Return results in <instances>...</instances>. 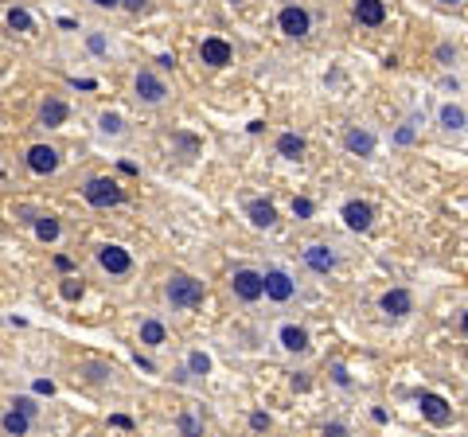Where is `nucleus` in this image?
<instances>
[{
    "instance_id": "11",
    "label": "nucleus",
    "mask_w": 468,
    "mask_h": 437,
    "mask_svg": "<svg viewBox=\"0 0 468 437\" xmlns=\"http://www.w3.org/2000/svg\"><path fill=\"white\" fill-rule=\"evenodd\" d=\"M378 304H383L386 316H406V312H414V297H410L406 289H386Z\"/></svg>"
},
{
    "instance_id": "19",
    "label": "nucleus",
    "mask_w": 468,
    "mask_h": 437,
    "mask_svg": "<svg viewBox=\"0 0 468 437\" xmlns=\"http://www.w3.org/2000/svg\"><path fill=\"white\" fill-rule=\"evenodd\" d=\"M277 152H281L285 160H297L304 152V137H297V133H281L277 137Z\"/></svg>"
},
{
    "instance_id": "17",
    "label": "nucleus",
    "mask_w": 468,
    "mask_h": 437,
    "mask_svg": "<svg viewBox=\"0 0 468 437\" xmlns=\"http://www.w3.org/2000/svg\"><path fill=\"white\" fill-rule=\"evenodd\" d=\"M281 347L285 352H309V332L297 324H285L281 328Z\"/></svg>"
},
{
    "instance_id": "40",
    "label": "nucleus",
    "mask_w": 468,
    "mask_h": 437,
    "mask_svg": "<svg viewBox=\"0 0 468 437\" xmlns=\"http://www.w3.org/2000/svg\"><path fill=\"white\" fill-rule=\"evenodd\" d=\"M460 328H464V332H468V312H464V320H460Z\"/></svg>"
},
{
    "instance_id": "35",
    "label": "nucleus",
    "mask_w": 468,
    "mask_h": 437,
    "mask_svg": "<svg viewBox=\"0 0 468 437\" xmlns=\"http://www.w3.org/2000/svg\"><path fill=\"white\" fill-rule=\"evenodd\" d=\"M394 141H398V144H410V141H414V129H410V125H402L398 133H394Z\"/></svg>"
},
{
    "instance_id": "25",
    "label": "nucleus",
    "mask_w": 468,
    "mask_h": 437,
    "mask_svg": "<svg viewBox=\"0 0 468 437\" xmlns=\"http://www.w3.org/2000/svg\"><path fill=\"white\" fill-rule=\"evenodd\" d=\"M58 293L67 297V301H82L86 285H82V281H78V278H67V281H63V285H58Z\"/></svg>"
},
{
    "instance_id": "2",
    "label": "nucleus",
    "mask_w": 468,
    "mask_h": 437,
    "mask_svg": "<svg viewBox=\"0 0 468 437\" xmlns=\"http://www.w3.org/2000/svg\"><path fill=\"white\" fill-rule=\"evenodd\" d=\"M230 289L238 301H258V297H266V273H258V269H238L230 278Z\"/></svg>"
},
{
    "instance_id": "27",
    "label": "nucleus",
    "mask_w": 468,
    "mask_h": 437,
    "mask_svg": "<svg viewBox=\"0 0 468 437\" xmlns=\"http://www.w3.org/2000/svg\"><path fill=\"white\" fill-rule=\"evenodd\" d=\"M187 367H192L195 375H207V371H211V359H207L203 352H192V355H187Z\"/></svg>"
},
{
    "instance_id": "14",
    "label": "nucleus",
    "mask_w": 468,
    "mask_h": 437,
    "mask_svg": "<svg viewBox=\"0 0 468 437\" xmlns=\"http://www.w3.org/2000/svg\"><path fill=\"white\" fill-rule=\"evenodd\" d=\"M343 144H347V152H355V156H371V152H375V133H367V129H347Z\"/></svg>"
},
{
    "instance_id": "21",
    "label": "nucleus",
    "mask_w": 468,
    "mask_h": 437,
    "mask_svg": "<svg viewBox=\"0 0 468 437\" xmlns=\"http://www.w3.org/2000/svg\"><path fill=\"white\" fill-rule=\"evenodd\" d=\"M141 344H149V347L164 344V324L160 320H144L141 324Z\"/></svg>"
},
{
    "instance_id": "38",
    "label": "nucleus",
    "mask_w": 468,
    "mask_h": 437,
    "mask_svg": "<svg viewBox=\"0 0 468 437\" xmlns=\"http://www.w3.org/2000/svg\"><path fill=\"white\" fill-rule=\"evenodd\" d=\"M121 8H129V12H141V8H144V0H121Z\"/></svg>"
},
{
    "instance_id": "6",
    "label": "nucleus",
    "mask_w": 468,
    "mask_h": 437,
    "mask_svg": "<svg viewBox=\"0 0 468 437\" xmlns=\"http://www.w3.org/2000/svg\"><path fill=\"white\" fill-rule=\"evenodd\" d=\"M292 293H297V285H292L289 273H285V269H269V273H266V297H269V301L285 304Z\"/></svg>"
},
{
    "instance_id": "12",
    "label": "nucleus",
    "mask_w": 468,
    "mask_h": 437,
    "mask_svg": "<svg viewBox=\"0 0 468 437\" xmlns=\"http://www.w3.org/2000/svg\"><path fill=\"white\" fill-rule=\"evenodd\" d=\"M421 414H426L433 426H449V418H452L449 402H445L441 395H421Z\"/></svg>"
},
{
    "instance_id": "23",
    "label": "nucleus",
    "mask_w": 468,
    "mask_h": 437,
    "mask_svg": "<svg viewBox=\"0 0 468 437\" xmlns=\"http://www.w3.org/2000/svg\"><path fill=\"white\" fill-rule=\"evenodd\" d=\"M441 125L445 129H464V109H460V106H445L441 109Z\"/></svg>"
},
{
    "instance_id": "37",
    "label": "nucleus",
    "mask_w": 468,
    "mask_h": 437,
    "mask_svg": "<svg viewBox=\"0 0 468 437\" xmlns=\"http://www.w3.org/2000/svg\"><path fill=\"white\" fill-rule=\"evenodd\" d=\"M90 51H94V55H101V51H106V39H101V35H90Z\"/></svg>"
},
{
    "instance_id": "10",
    "label": "nucleus",
    "mask_w": 468,
    "mask_h": 437,
    "mask_svg": "<svg viewBox=\"0 0 468 437\" xmlns=\"http://www.w3.org/2000/svg\"><path fill=\"white\" fill-rule=\"evenodd\" d=\"M343 223H347L351 230H367L371 223H375V211H371V203L351 199V203H343Z\"/></svg>"
},
{
    "instance_id": "36",
    "label": "nucleus",
    "mask_w": 468,
    "mask_h": 437,
    "mask_svg": "<svg viewBox=\"0 0 468 437\" xmlns=\"http://www.w3.org/2000/svg\"><path fill=\"white\" fill-rule=\"evenodd\" d=\"M332 378H335V383H340V387H347V383H351V375H347V371H343V367H332Z\"/></svg>"
},
{
    "instance_id": "39",
    "label": "nucleus",
    "mask_w": 468,
    "mask_h": 437,
    "mask_svg": "<svg viewBox=\"0 0 468 437\" xmlns=\"http://www.w3.org/2000/svg\"><path fill=\"white\" fill-rule=\"evenodd\" d=\"M94 4H98V8H117L121 0H94Z\"/></svg>"
},
{
    "instance_id": "1",
    "label": "nucleus",
    "mask_w": 468,
    "mask_h": 437,
    "mask_svg": "<svg viewBox=\"0 0 468 437\" xmlns=\"http://www.w3.org/2000/svg\"><path fill=\"white\" fill-rule=\"evenodd\" d=\"M164 293H168V301H172V309H195V304L203 301V281H195L192 273H172Z\"/></svg>"
},
{
    "instance_id": "8",
    "label": "nucleus",
    "mask_w": 468,
    "mask_h": 437,
    "mask_svg": "<svg viewBox=\"0 0 468 437\" xmlns=\"http://www.w3.org/2000/svg\"><path fill=\"white\" fill-rule=\"evenodd\" d=\"M27 168L47 176V172L58 168V152L51 149V144H32V149H27Z\"/></svg>"
},
{
    "instance_id": "42",
    "label": "nucleus",
    "mask_w": 468,
    "mask_h": 437,
    "mask_svg": "<svg viewBox=\"0 0 468 437\" xmlns=\"http://www.w3.org/2000/svg\"><path fill=\"white\" fill-rule=\"evenodd\" d=\"M441 4H457V0H441Z\"/></svg>"
},
{
    "instance_id": "26",
    "label": "nucleus",
    "mask_w": 468,
    "mask_h": 437,
    "mask_svg": "<svg viewBox=\"0 0 468 437\" xmlns=\"http://www.w3.org/2000/svg\"><path fill=\"white\" fill-rule=\"evenodd\" d=\"M176 426H180V437H203V426L192 418V414H180V421H176Z\"/></svg>"
},
{
    "instance_id": "28",
    "label": "nucleus",
    "mask_w": 468,
    "mask_h": 437,
    "mask_svg": "<svg viewBox=\"0 0 468 437\" xmlns=\"http://www.w3.org/2000/svg\"><path fill=\"white\" fill-rule=\"evenodd\" d=\"M101 133H121V118L117 113H101Z\"/></svg>"
},
{
    "instance_id": "31",
    "label": "nucleus",
    "mask_w": 468,
    "mask_h": 437,
    "mask_svg": "<svg viewBox=\"0 0 468 437\" xmlns=\"http://www.w3.org/2000/svg\"><path fill=\"white\" fill-rule=\"evenodd\" d=\"M250 426H254V429H269V414L254 410V414H250Z\"/></svg>"
},
{
    "instance_id": "20",
    "label": "nucleus",
    "mask_w": 468,
    "mask_h": 437,
    "mask_svg": "<svg viewBox=\"0 0 468 437\" xmlns=\"http://www.w3.org/2000/svg\"><path fill=\"white\" fill-rule=\"evenodd\" d=\"M27 421H32V418H27V414H20L16 406H12V410L4 414V433H8V437H24L27 433Z\"/></svg>"
},
{
    "instance_id": "41",
    "label": "nucleus",
    "mask_w": 468,
    "mask_h": 437,
    "mask_svg": "<svg viewBox=\"0 0 468 437\" xmlns=\"http://www.w3.org/2000/svg\"><path fill=\"white\" fill-rule=\"evenodd\" d=\"M226 4H242V0H226Z\"/></svg>"
},
{
    "instance_id": "15",
    "label": "nucleus",
    "mask_w": 468,
    "mask_h": 437,
    "mask_svg": "<svg viewBox=\"0 0 468 437\" xmlns=\"http://www.w3.org/2000/svg\"><path fill=\"white\" fill-rule=\"evenodd\" d=\"M67 113H70V109H67V101L47 98V101H43V109H39V121H43L47 129H58L63 121H67Z\"/></svg>"
},
{
    "instance_id": "32",
    "label": "nucleus",
    "mask_w": 468,
    "mask_h": 437,
    "mask_svg": "<svg viewBox=\"0 0 468 437\" xmlns=\"http://www.w3.org/2000/svg\"><path fill=\"white\" fill-rule=\"evenodd\" d=\"M35 395H55V383H51V378H39V383H35Z\"/></svg>"
},
{
    "instance_id": "16",
    "label": "nucleus",
    "mask_w": 468,
    "mask_h": 437,
    "mask_svg": "<svg viewBox=\"0 0 468 437\" xmlns=\"http://www.w3.org/2000/svg\"><path fill=\"white\" fill-rule=\"evenodd\" d=\"M246 215H250L254 227H273V223H277V207H273V203H266V199H254L250 207H246Z\"/></svg>"
},
{
    "instance_id": "18",
    "label": "nucleus",
    "mask_w": 468,
    "mask_h": 437,
    "mask_svg": "<svg viewBox=\"0 0 468 437\" xmlns=\"http://www.w3.org/2000/svg\"><path fill=\"white\" fill-rule=\"evenodd\" d=\"M304 261H309L316 273H332V266H335V254L328 250V246H309L304 250Z\"/></svg>"
},
{
    "instance_id": "33",
    "label": "nucleus",
    "mask_w": 468,
    "mask_h": 437,
    "mask_svg": "<svg viewBox=\"0 0 468 437\" xmlns=\"http://www.w3.org/2000/svg\"><path fill=\"white\" fill-rule=\"evenodd\" d=\"M324 437H347V426H340V421H332V426H324Z\"/></svg>"
},
{
    "instance_id": "4",
    "label": "nucleus",
    "mask_w": 468,
    "mask_h": 437,
    "mask_svg": "<svg viewBox=\"0 0 468 437\" xmlns=\"http://www.w3.org/2000/svg\"><path fill=\"white\" fill-rule=\"evenodd\" d=\"M277 24H281V32L289 35V39H301V35H309L312 20L304 8H297V4H289V8H281V16H277Z\"/></svg>"
},
{
    "instance_id": "24",
    "label": "nucleus",
    "mask_w": 468,
    "mask_h": 437,
    "mask_svg": "<svg viewBox=\"0 0 468 437\" xmlns=\"http://www.w3.org/2000/svg\"><path fill=\"white\" fill-rule=\"evenodd\" d=\"M8 27L12 32H32V16L24 8H8Z\"/></svg>"
},
{
    "instance_id": "13",
    "label": "nucleus",
    "mask_w": 468,
    "mask_h": 437,
    "mask_svg": "<svg viewBox=\"0 0 468 437\" xmlns=\"http://www.w3.org/2000/svg\"><path fill=\"white\" fill-rule=\"evenodd\" d=\"M355 20L367 27H378L386 20V8H383V0H355Z\"/></svg>"
},
{
    "instance_id": "5",
    "label": "nucleus",
    "mask_w": 468,
    "mask_h": 437,
    "mask_svg": "<svg viewBox=\"0 0 468 437\" xmlns=\"http://www.w3.org/2000/svg\"><path fill=\"white\" fill-rule=\"evenodd\" d=\"M137 98H141V101H149V106H160V101L168 98L164 78H160V75H152V70H141V75H137Z\"/></svg>"
},
{
    "instance_id": "29",
    "label": "nucleus",
    "mask_w": 468,
    "mask_h": 437,
    "mask_svg": "<svg viewBox=\"0 0 468 437\" xmlns=\"http://www.w3.org/2000/svg\"><path fill=\"white\" fill-rule=\"evenodd\" d=\"M292 215H297V218H309L312 215V199H292Z\"/></svg>"
},
{
    "instance_id": "3",
    "label": "nucleus",
    "mask_w": 468,
    "mask_h": 437,
    "mask_svg": "<svg viewBox=\"0 0 468 437\" xmlns=\"http://www.w3.org/2000/svg\"><path fill=\"white\" fill-rule=\"evenodd\" d=\"M82 195H86L90 207H113V203H121V187H117L113 180H106V176L90 180V184L82 187Z\"/></svg>"
},
{
    "instance_id": "34",
    "label": "nucleus",
    "mask_w": 468,
    "mask_h": 437,
    "mask_svg": "<svg viewBox=\"0 0 468 437\" xmlns=\"http://www.w3.org/2000/svg\"><path fill=\"white\" fill-rule=\"evenodd\" d=\"M109 426H117V429H133V418H125V414H113V418H109Z\"/></svg>"
},
{
    "instance_id": "9",
    "label": "nucleus",
    "mask_w": 468,
    "mask_h": 437,
    "mask_svg": "<svg viewBox=\"0 0 468 437\" xmlns=\"http://www.w3.org/2000/svg\"><path fill=\"white\" fill-rule=\"evenodd\" d=\"M98 266L106 269V273H129L133 258H129V250H121V246H101V250H98Z\"/></svg>"
},
{
    "instance_id": "7",
    "label": "nucleus",
    "mask_w": 468,
    "mask_h": 437,
    "mask_svg": "<svg viewBox=\"0 0 468 437\" xmlns=\"http://www.w3.org/2000/svg\"><path fill=\"white\" fill-rule=\"evenodd\" d=\"M199 55H203V63H207V67H226V63L234 59L230 43H226V39H218V35H207V39H203Z\"/></svg>"
},
{
    "instance_id": "30",
    "label": "nucleus",
    "mask_w": 468,
    "mask_h": 437,
    "mask_svg": "<svg viewBox=\"0 0 468 437\" xmlns=\"http://www.w3.org/2000/svg\"><path fill=\"white\" fill-rule=\"evenodd\" d=\"M12 406H16V410H20V414H27V418H32V414H35V402H32V398H27V395H20V398H12Z\"/></svg>"
},
{
    "instance_id": "22",
    "label": "nucleus",
    "mask_w": 468,
    "mask_h": 437,
    "mask_svg": "<svg viewBox=\"0 0 468 437\" xmlns=\"http://www.w3.org/2000/svg\"><path fill=\"white\" fill-rule=\"evenodd\" d=\"M35 238H43V242H55V238H58V218H51V215L35 218Z\"/></svg>"
}]
</instances>
